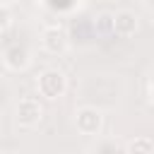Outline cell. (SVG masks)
I'll use <instances>...</instances> for the list:
<instances>
[{
    "label": "cell",
    "mask_w": 154,
    "mask_h": 154,
    "mask_svg": "<svg viewBox=\"0 0 154 154\" xmlns=\"http://www.w3.org/2000/svg\"><path fill=\"white\" fill-rule=\"evenodd\" d=\"M103 125V113L96 106H82L75 113V128L82 135H96Z\"/></svg>",
    "instance_id": "2"
},
{
    "label": "cell",
    "mask_w": 154,
    "mask_h": 154,
    "mask_svg": "<svg viewBox=\"0 0 154 154\" xmlns=\"http://www.w3.org/2000/svg\"><path fill=\"white\" fill-rule=\"evenodd\" d=\"M2 60H5V65H7L10 70L22 72V70H26V67L31 65V53H29V48H26V46L14 43V46H10V48L5 51Z\"/></svg>",
    "instance_id": "5"
},
{
    "label": "cell",
    "mask_w": 154,
    "mask_h": 154,
    "mask_svg": "<svg viewBox=\"0 0 154 154\" xmlns=\"http://www.w3.org/2000/svg\"><path fill=\"white\" fill-rule=\"evenodd\" d=\"M41 43H43V48H46L48 53L60 55V53L67 51L70 38H67V31H65L63 26H46V29L41 31Z\"/></svg>",
    "instance_id": "4"
},
{
    "label": "cell",
    "mask_w": 154,
    "mask_h": 154,
    "mask_svg": "<svg viewBox=\"0 0 154 154\" xmlns=\"http://www.w3.org/2000/svg\"><path fill=\"white\" fill-rule=\"evenodd\" d=\"M149 99H152V103H154V79H152V84H149Z\"/></svg>",
    "instance_id": "9"
},
{
    "label": "cell",
    "mask_w": 154,
    "mask_h": 154,
    "mask_svg": "<svg viewBox=\"0 0 154 154\" xmlns=\"http://www.w3.org/2000/svg\"><path fill=\"white\" fill-rule=\"evenodd\" d=\"M36 87H38V94H41V96H46V99L53 101V99H60V96L65 94V89H67V77H65L60 70L51 67V70H43V72L38 75Z\"/></svg>",
    "instance_id": "1"
},
{
    "label": "cell",
    "mask_w": 154,
    "mask_h": 154,
    "mask_svg": "<svg viewBox=\"0 0 154 154\" xmlns=\"http://www.w3.org/2000/svg\"><path fill=\"white\" fill-rule=\"evenodd\" d=\"M14 118H17V123H19L22 128H36V125L41 123V118H43V106H41L36 99L26 96V99H22V101L17 103Z\"/></svg>",
    "instance_id": "3"
},
{
    "label": "cell",
    "mask_w": 154,
    "mask_h": 154,
    "mask_svg": "<svg viewBox=\"0 0 154 154\" xmlns=\"http://www.w3.org/2000/svg\"><path fill=\"white\" fill-rule=\"evenodd\" d=\"M113 31H116L118 36H123V38L132 36V34L137 31V14L130 12V10L116 12V14H113Z\"/></svg>",
    "instance_id": "6"
},
{
    "label": "cell",
    "mask_w": 154,
    "mask_h": 154,
    "mask_svg": "<svg viewBox=\"0 0 154 154\" xmlns=\"http://www.w3.org/2000/svg\"><path fill=\"white\" fill-rule=\"evenodd\" d=\"M12 26V12L7 5H0V34H5Z\"/></svg>",
    "instance_id": "8"
},
{
    "label": "cell",
    "mask_w": 154,
    "mask_h": 154,
    "mask_svg": "<svg viewBox=\"0 0 154 154\" xmlns=\"http://www.w3.org/2000/svg\"><path fill=\"white\" fill-rule=\"evenodd\" d=\"M128 154H154V142L149 137H135L128 144Z\"/></svg>",
    "instance_id": "7"
}]
</instances>
